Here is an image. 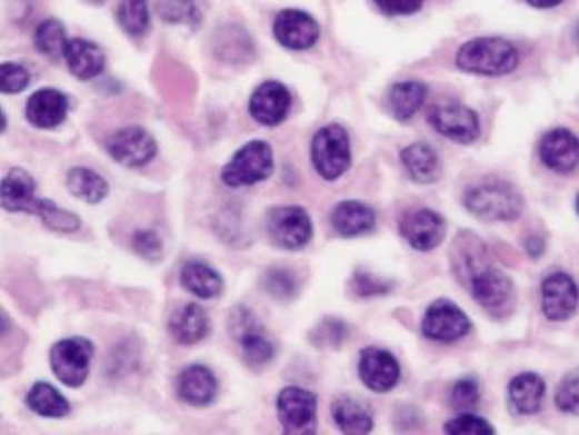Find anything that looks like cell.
I'll return each mask as SVG.
<instances>
[{
  "label": "cell",
  "instance_id": "cell-49",
  "mask_svg": "<svg viewBox=\"0 0 579 435\" xmlns=\"http://www.w3.org/2000/svg\"><path fill=\"white\" fill-rule=\"evenodd\" d=\"M575 42H576V46H578V49H579V22H578V24H576V28H575Z\"/></svg>",
  "mask_w": 579,
  "mask_h": 435
},
{
  "label": "cell",
  "instance_id": "cell-24",
  "mask_svg": "<svg viewBox=\"0 0 579 435\" xmlns=\"http://www.w3.org/2000/svg\"><path fill=\"white\" fill-rule=\"evenodd\" d=\"M210 333V318L198 304H186L176 308L169 318V334L180 345H196Z\"/></svg>",
  "mask_w": 579,
  "mask_h": 435
},
{
  "label": "cell",
  "instance_id": "cell-5",
  "mask_svg": "<svg viewBox=\"0 0 579 435\" xmlns=\"http://www.w3.org/2000/svg\"><path fill=\"white\" fill-rule=\"evenodd\" d=\"M94 345L86 338H66L54 343L49 353L51 370L62 385L80 388L88 382Z\"/></svg>",
  "mask_w": 579,
  "mask_h": 435
},
{
  "label": "cell",
  "instance_id": "cell-6",
  "mask_svg": "<svg viewBox=\"0 0 579 435\" xmlns=\"http://www.w3.org/2000/svg\"><path fill=\"white\" fill-rule=\"evenodd\" d=\"M267 233L278 249L301 250L312 240V218L302 207H273L267 216Z\"/></svg>",
  "mask_w": 579,
  "mask_h": 435
},
{
  "label": "cell",
  "instance_id": "cell-44",
  "mask_svg": "<svg viewBox=\"0 0 579 435\" xmlns=\"http://www.w3.org/2000/svg\"><path fill=\"white\" fill-rule=\"evenodd\" d=\"M480 402V388H478L477 379L466 377L460 382L455 383L453 390H451V405L458 411H468L472 406H477Z\"/></svg>",
  "mask_w": 579,
  "mask_h": 435
},
{
  "label": "cell",
  "instance_id": "cell-13",
  "mask_svg": "<svg viewBox=\"0 0 579 435\" xmlns=\"http://www.w3.org/2000/svg\"><path fill=\"white\" fill-rule=\"evenodd\" d=\"M292 111V93L278 80H267L253 89L249 100V113L264 128H276Z\"/></svg>",
  "mask_w": 579,
  "mask_h": 435
},
{
  "label": "cell",
  "instance_id": "cell-17",
  "mask_svg": "<svg viewBox=\"0 0 579 435\" xmlns=\"http://www.w3.org/2000/svg\"><path fill=\"white\" fill-rule=\"evenodd\" d=\"M400 235L411 249L429 253L442 244L446 220L435 210L417 209L400 220Z\"/></svg>",
  "mask_w": 579,
  "mask_h": 435
},
{
  "label": "cell",
  "instance_id": "cell-43",
  "mask_svg": "<svg viewBox=\"0 0 579 435\" xmlns=\"http://www.w3.org/2000/svg\"><path fill=\"white\" fill-rule=\"evenodd\" d=\"M132 249L137 250L141 258L149 259V261H158L163 255V241L154 230L140 229L132 235Z\"/></svg>",
  "mask_w": 579,
  "mask_h": 435
},
{
  "label": "cell",
  "instance_id": "cell-15",
  "mask_svg": "<svg viewBox=\"0 0 579 435\" xmlns=\"http://www.w3.org/2000/svg\"><path fill=\"white\" fill-rule=\"evenodd\" d=\"M49 200H42L37 196V184L30 172L16 167L8 171L0 184V204L10 212H30L42 215Z\"/></svg>",
  "mask_w": 579,
  "mask_h": 435
},
{
  "label": "cell",
  "instance_id": "cell-40",
  "mask_svg": "<svg viewBox=\"0 0 579 435\" xmlns=\"http://www.w3.org/2000/svg\"><path fill=\"white\" fill-rule=\"evenodd\" d=\"M443 432L449 435H492L495 434V428L482 417L463 412L460 416L448 421L446 426H443Z\"/></svg>",
  "mask_w": 579,
  "mask_h": 435
},
{
  "label": "cell",
  "instance_id": "cell-36",
  "mask_svg": "<svg viewBox=\"0 0 579 435\" xmlns=\"http://www.w3.org/2000/svg\"><path fill=\"white\" fill-rule=\"evenodd\" d=\"M264 293L276 299H292L299 293V279L292 270L272 267L261 278Z\"/></svg>",
  "mask_w": 579,
  "mask_h": 435
},
{
  "label": "cell",
  "instance_id": "cell-7",
  "mask_svg": "<svg viewBox=\"0 0 579 435\" xmlns=\"http://www.w3.org/2000/svg\"><path fill=\"white\" fill-rule=\"evenodd\" d=\"M230 333L238 339L243 359L250 367H267L276 357V345L249 308H238L230 314Z\"/></svg>",
  "mask_w": 579,
  "mask_h": 435
},
{
  "label": "cell",
  "instance_id": "cell-23",
  "mask_svg": "<svg viewBox=\"0 0 579 435\" xmlns=\"http://www.w3.org/2000/svg\"><path fill=\"white\" fill-rule=\"evenodd\" d=\"M330 224L342 238H357L376 229L377 215L362 201L346 200L331 210Z\"/></svg>",
  "mask_w": 579,
  "mask_h": 435
},
{
  "label": "cell",
  "instance_id": "cell-32",
  "mask_svg": "<svg viewBox=\"0 0 579 435\" xmlns=\"http://www.w3.org/2000/svg\"><path fill=\"white\" fill-rule=\"evenodd\" d=\"M216 55L230 65L244 62L253 55L252 40L241 26L229 24L220 31L214 42Z\"/></svg>",
  "mask_w": 579,
  "mask_h": 435
},
{
  "label": "cell",
  "instance_id": "cell-48",
  "mask_svg": "<svg viewBox=\"0 0 579 435\" xmlns=\"http://www.w3.org/2000/svg\"><path fill=\"white\" fill-rule=\"evenodd\" d=\"M83 2L91 6H103L106 2H108V0H83Z\"/></svg>",
  "mask_w": 579,
  "mask_h": 435
},
{
  "label": "cell",
  "instance_id": "cell-46",
  "mask_svg": "<svg viewBox=\"0 0 579 435\" xmlns=\"http://www.w3.org/2000/svg\"><path fill=\"white\" fill-rule=\"evenodd\" d=\"M527 245V253L532 256V258H538V256L546 250V244L540 240V238H536V236H532V238H529V240L526 241Z\"/></svg>",
  "mask_w": 579,
  "mask_h": 435
},
{
  "label": "cell",
  "instance_id": "cell-10",
  "mask_svg": "<svg viewBox=\"0 0 579 435\" xmlns=\"http://www.w3.org/2000/svg\"><path fill=\"white\" fill-rule=\"evenodd\" d=\"M428 122L442 137L458 144L477 142L480 137V118L462 103H439L431 108Z\"/></svg>",
  "mask_w": 579,
  "mask_h": 435
},
{
  "label": "cell",
  "instance_id": "cell-3",
  "mask_svg": "<svg viewBox=\"0 0 579 435\" xmlns=\"http://www.w3.org/2000/svg\"><path fill=\"white\" fill-rule=\"evenodd\" d=\"M310 155L319 177L339 180L351 166L350 135L339 123H328L313 135Z\"/></svg>",
  "mask_w": 579,
  "mask_h": 435
},
{
  "label": "cell",
  "instance_id": "cell-38",
  "mask_svg": "<svg viewBox=\"0 0 579 435\" xmlns=\"http://www.w3.org/2000/svg\"><path fill=\"white\" fill-rule=\"evenodd\" d=\"M31 83V73L19 62L0 65V91L4 95L22 93Z\"/></svg>",
  "mask_w": 579,
  "mask_h": 435
},
{
  "label": "cell",
  "instance_id": "cell-31",
  "mask_svg": "<svg viewBox=\"0 0 579 435\" xmlns=\"http://www.w3.org/2000/svg\"><path fill=\"white\" fill-rule=\"evenodd\" d=\"M66 184H68L69 192H71L74 198L88 201L91 206L100 204L109 192L108 180L100 177L93 169H88V167H73V169H69Z\"/></svg>",
  "mask_w": 579,
  "mask_h": 435
},
{
  "label": "cell",
  "instance_id": "cell-29",
  "mask_svg": "<svg viewBox=\"0 0 579 435\" xmlns=\"http://www.w3.org/2000/svg\"><path fill=\"white\" fill-rule=\"evenodd\" d=\"M426 97H428V86L419 80H402L395 83L388 97L391 115L399 122H409L422 109Z\"/></svg>",
  "mask_w": 579,
  "mask_h": 435
},
{
  "label": "cell",
  "instance_id": "cell-39",
  "mask_svg": "<svg viewBox=\"0 0 579 435\" xmlns=\"http://www.w3.org/2000/svg\"><path fill=\"white\" fill-rule=\"evenodd\" d=\"M39 218L44 221V226L48 229L54 230V233L69 235V233H77L80 229L79 216L74 215V212H69V210L60 209L51 200L48 201V206L42 210V215Z\"/></svg>",
  "mask_w": 579,
  "mask_h": 435
},
{
  "label": "cell",
  "instance_id": "cell-9",
  "mask_svg": "<svg viewBox=\"0 0 579 435\" xmlns=\"http://www.w3.org/2000/svg\"><path fill=\"white\" fill-rule=\"evenodd\" d=\"M106 149L120 166L137 169L157 157L158 144L146 128L127 126L112 132L106 142Z\"/></svg>",
  "mask_w": 579,
  "mask_h": 435
},
{
  "label": "cell",
  "instance_id": "cell-30",
  "mask_svg": "<svg viewBox=\"0 0 579 435\" xmlns=\"http://www.w3.org/2000/svg\"><path fill=\"white\" fill-rule=\"evenodd\" d=\"M26 405L37 416L51 417V419H62L71 412L68 399L49 383H34L26 396Z\"/></svg>",
  "mask_w": 579,
  "mask_h": 435
},
{
  "label": "cell",
  "instance_id": "cell-28",
  "mask_svg": "<svg viewBox=\"0 0 579 435\" xmlns=\"http://www.w3.org/2000/svg\"><path fill=\"white\" fill-rule=\"evenodd\" d=\"M331 417L346 435H365L373 431L370 408L351 396H339L331 403Z\"/></svg>",
  "mask_w": 579,
  "mask_h": 435
},
{
  "label": "cell",
  "instance_id": "cell-41",
  "mask_svg": "<svg viewBox=\"0 0 579 435\" xmlns=\"http://www.w3.org/2000/svg\"><path fill=\"white\" fill-rule=\"evenodd\" d=\"M555 403L565 414L579 417V372L565 377L556 388Z\"/></svg>",
  "mask_w": 579,
  "mask_h": 435
},
{
  "label": "cell",
  "instance_id": "cell-27",
  "mask_svg": "<svg viewBox=\"0 0 579 435\" xmlns=\"http://www.w3.org/2000/svg\"><path fill=\"white\" fill-rule=\"evenodd\" d=\"M180 284L187 293L200 299H214L223 293V278L204 261H187L181 267Z\"/></svg>",
  "mask_w": 579,
  "mask_h": 435
},
{
  "label": "cell",
  "instance_id": "cell-12",
  "mask_svg": "<svg viewBox=\"0 0 579 435\" xmlns=\"http://www.w3.org/2000/svg\"><path fill=\"white\" fill-rule=\"evenodd\" d=\"M278 416L287 434H312L317 425V396L301 387L279 392Z\"/></svg>",
  "mask_w": 579,
  "mask_h": 435
},
{
  "label": "cell",
  "instance_id": "cell-1",
  "mask_svg": "<svg viewBox=\"0 0 579 435\" xmlns=\"http://www.w3.org/2000/svg\"><path fill=\"white\" fill-rule=\"evenodd\" d=\"M457 68L480 77H506L520 65L515 45L500 37H478L458 49Z\"/></svg>",
  "mask_w": 579,
  "mask_h": 435
},
{
  "label": "cell",
  "instance_id": "cell-26",
  "mask_svg": "<svg viewBox=\"0 0 579 435\" xmlns=\"http://www.w3.org/2000/svg\"><path fill=\"white\" fill-rule=\"evenodd\" d=\"M400 160L411 180L417 184H433L442 175V161L439 152L429 144H409L400 151Z\"/></svg>",
  "mask_w": 579,
  "mask_h": 435
},
{
  "label": "cell",
  "instance_id": "cell-8",
  "mask_svg": "<svg viewBox=\"0 0 579 435\" xmlns=\"http://www.w3.org/2000/svg\"><path fill=\"white\" fill-rule=\"evenodd\" d=\"M272 34L281 48L308 51L321 39V24L308 11L288 8L273 19Z\"/></svg>",
  "mask_w": 579,
  "mask_h": 435
},
{
  "label": "cell",
  "instance_id": "cell-35",
  "mask_svg": "<svg viewBox=\"0 0 579 435\" xmlns=\"http://www.w3.org/2000/svg\"><path fill=\"white\" fill-rule=\"evenodd\" d=\"M157 10L167 24L198 28L201 22V11L196 0H158Z\"/></svg>",
  "mask_w": 579,
  "mask_h": 435
},
{
  "label": "cell",
  "instance_id": "cell-19",
  "mask_svg": "<svg viewBox=\"0 0 579 435\" xmlns=\"http://www.w3.org/2000/svg\"><path fill=\"white\" fill-rule=\"evenodd\" d=\"M26 120L37 129H54L66 122L69 113L68 95L60 89H37L26 102Z\"/></svg>",
  "mask_w": 579,
  "mask_h": 435
},
{
  "label": "cell",
  "instance_id": "cell-2",
  "mask_svg": "<svg viewBox=\"0 0 579 435\" xmlns=\"http://www.w3.org/2000/svg\"><path fill=\"white\" fill-rule=\"evenodd\" d=\"M463 206L475 218L483 221H512L523 212V198L507 181H482L469 187Z\"/></svg>",
  "mask_w": 579,
  "mask_h": 435
},
{
  "label": "cell",
  "instance_id": "cell-47",
  "mask_svg": "<svg viewBox=\"0 0 579 435\" xmlns=\"http://www.w3.org/2000/svg\"><path fill=\"white\" fill-rule=\"evenodd\" d=\"M526 2L536 10H552V8L563 4L565 0H526Z\"/></svg>",
  "mask_w": 579,
  "mask_h": 435
},
{
  "label": "cell",
  "instance_id": "cell-34",
  "mask_svg": "<svg viewBox=\"0 0 579 435\" xmlns=\"http://www.w3.org/2000/svg\"><path fill=\"white\" fill-rule=\"evenodd\" d=\"M68 33L66 26L59 19H46L34 28L33 46L40 55L49 60L63 59V51L68 46Z\"/></svg>",
  "mask_w": 579,
  "mask_h": 435
},
{
  "label": "cell",
  "instance_id": "cell-4",
  "mask_svg": "<svg viewBox=\"0 0 579 435\" xmlns=\"http://www.w3.org/2000/svg\"><path fill=\"white\" fill-rule=\"evenodd\" d=\"M273 171V151L264 140H252L236 151L232 160L223 167L221 180L224 186L249 187L267 180Z\"/></svg>",
  "mask_w": 579,
  "mask_h": 435
},
{
  "label": "cell",
  "instance_id": "cell-14",
  "mask_svg": "<svg viewBox=\"0 0 579 435\" xmlns=\"http://www.w3.org/2000/svg\"><path fill=\"white\" fill-rule=\"evenodd\" d=\"M579 305V289L575 279L565 273H552L541 284V310L549 322H567Z\"/></svg>",
  "mask_w": 579,
  "mask_h": 435
},
{
  "label": "cell",
  "instance_id": "cell-33",
  "mask_svg": "<svg viewBox=\"0 0 579 435\" xmlns=\"http://www.w3.org/2000/svg\"><path fill=\"white\" fill-rule=\"evenodd\" d=\"M117 20L123 33L141 39L151 30L149 0H118Z\"/></svg>",
  "mask_w": 579,
  "mask_h": 435
},
{
  "label": "cell",
  "instance_id": "cell-25",
  "mask_svg": "<svg viewBox=\"0 0 579 435\" xmlns=\"http://www.w3.org/2000/svg\"><path fill=\"white\" fill-rule=\"evenodd\" d=\"M546 382L535 372H521L512 377L507 388L509 403L520 416H532L541 411L546 397Z\"/></svg>",
  "mask_w": 579,
  "mask_h": 435
},
{
  "label": "cell",
  "instance_id": "cell-18",
  "mask_svg": "<svg viewBox=\"0 0 579 435\" xmlns=\"http://www.w3.org/2000/svg\"><path fill=\"white\" fill-rule=\"evenodd\" d=\"M469 289L475 301L489 313H500L501 308L511 304L515 296L511 278L492 267L478 270L477 275L469 279Z\"/></svg>",
  "mask_w": 579,
  "mask_h": 435
},
{
  "label": "cell",
  "instance_id": "cell-20",
  "mask_svg": "<svg viewBox=\"0 0 579 435\" xmlns=\"http://www.w3.org/2000/svg\"><path fill=\"white\" fill-rule=\"evenodd\" d=\"M540 157L550 171L569 175L579 166V138L569 129H552L541 138Z\"/></svg>",
  "mask_w": 579,
  "mask_h": 435
},
{
  "label": "cell",
  "instance_id": "cell-50",
  "mask_svg": "<svg viewBox=\"0 0 579 435\" xmlns=\"http://www.w3.org/2000/svg\"><path fill=\"white\" fill-rule=\"evenodd\" d=\"M576 210H578V215H579V195H578V198H576Z\"/></svg>",
  "mask_w": 579,
  "mask_h": 435
},
{
  "label": "cell",
  "instance_id": "cell-11",
  "mask_svg": "<svg viewBox=\"0 0 579 435\" xmlns=\"http://www.w3.org/2000/svg\"><path fill=\"white\" fill-rule=\"evenodd\" d=\"M469 330L471 322L468 314L449 299L435 301L423 314L422 334L431 342L455 343L466 338Z\"/></svg>",
  "mask_w": 579,
  "mask_h": 435
},
{
  "label": "cell",
  "instance_id": "cell-21",
  "mask_svg": "<svg viewBox=\"0 0 579 435\" xmlns=\"http://www.w3.org/2000/svg\"><path fill=\"white\" fill-rule=\"evenodd\" d=\"M63 60L68 65L69 73L73 75L74 79L83 80V82L97 79L106 69L103 49L93 40L82 39V37L68 40V46L63 51Z\"/></svg>",
  "mask_w": 579,
  "mask_h": 435
},
{
  "label": "cell",
  "instance_id": "cell-42",
  "mask_svg": "<svg viewBox=\"0 0 579 435\" xmlns=\"http://www.w3.org/2000/svg\"><path fill=\"white\" fill-rule=\"evenodd\" d=\"M391 290L390 281L377 278V276L359 270L351 278V293L359 296V298H373V296H382Z\"/></svg>",
  "mask_w": 579,
  "mask_h": 435
},
{
  "label": "cell",
  "instance_id": "cell-16",
  "mask_svg": "<svg viewBox=\"0 0 579 435\" xmlns=\"http://www.w3.org/2000/svg\"><path fill=\"white\" fill-rule=\"evenodd\" d=\"M359 377L366 388L377 394L393 390L400 382L399 359L385 348H365L359 357Z\"/></svg>",
  "mask_w": 579,
  "mask_h": 435
},
{
  "label": "cell",
  "instance_id": "cell-45",
  "mask_svg": "<svg viewBox=\"0 0 579 435\" xmlns=\"http://www.w3.org/2000/svg\"><path fill=\"white\" fill-rule=\"evenodd\" d=\"M373 4L386 17H409L422 10L423 0H373Z\"/></svg>",
  "mask_w": 579,
  "mask_h": 435
},
{
  "label": "cell",
  "instance_id": "cell-37",
  "mask_svg": "<svg viewBox=\"0 0 579 435\" xmlns=\"http://www.w3.org/2000/svg\"><path fill=\"white\" fill-rule=\"evenodd\" d=\"M348 338H350V328L337 318L322 319L310 334V342L317 348H339Z\"/></svg>",
  "mask_w": 579,
  "mask_h": 435
},
{
  "label": "cell",
  "instance_id": "cell-22",
  "mask_svg": "<svg viewBox=\"0 0 579 435\" xmlns=\"http://www.w3.org/2000/svg\"><path fill=\"white\" fill-rule=\"evenodd\" d=\"M176 394L190 406H207L218 396L214 372L204 365H190L176 379Z\"/></svg>",
  "mask_w": 579,
  "mask_h": 435
}]
</instances>
